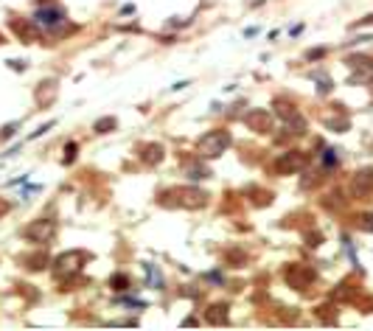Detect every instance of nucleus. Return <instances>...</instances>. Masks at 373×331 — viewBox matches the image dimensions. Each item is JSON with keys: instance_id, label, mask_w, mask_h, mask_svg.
Instances as JSON below:
<instances>
[{"instance_id": "obj_31", "label": "nucleus", "mask_w": 373, "mask_h": 331, "mask_svg": "<svg viewBox=\"0 0 373 331\" xmlns=\"http://www.w3.org/2000/svg\"><path fill=\"white\" fill-rule=\"evenodd\" d=\"M328 126H331L334 132H345L348 129V121H328Z\"/></svg>"}, {"instance_id": "obj_34", "label": "nucleus", "mask_w": 373, "mask_h": 331, "mask_svg": "<svg viewBox=\"0 0 373 331\" xmlns=\"http://www.w3.org/2000/svg\"><path fill=\"white\" fill-rule=\"evenodd\" d=\"M9 202H6V200H0V216H6V213H9Z\"/></svg>"}, {"instance_id": "obj_32", "label": "nucleus", "mask_w": 373, "mask_h": 331, "mask_svg": "<svg viewBox=\"0 0 373 331\" xmlns=\"http://www.w3.org/2000/svg\"><path fill=\"white\" fill-rule=\"evenodd\" d=\"M328 90H331V82L328 79H323L320 84H317V93H328Z\"/></svg>"}, {"instance_id": "obj_6", "label": "nucleus", "mask_w": 373, "mask_h": 331, "mask_svg": "<svg viewBox=\"0 0 373 331\" xmlns=\"http://www.w3.org/2000/svg\"><path fill=\"white\" fill-rule=\"evenodd\" d=\"M306 163H309V158L298 149H292V152H284L275 160V174H298L306 168Z\"/></svg>"}, {"instance_id": "obj_23", "label": "nucleus", "mask_w": 373, "mask_h": 331, "mask_svg": "<svg viewBox=\"0 0 373 331\" xmlns=\"http://www.w3.org/2000/svg\"><path fill=\"white\" fill-rule=\"evenodd\" d=\"M357 227L365 233H373V213H359L357 216Z\"/></svg>"}, {"instance_id": "obj_24", "label": "nucleus", "mask_w": 373, "mask_h": 331, "mask_svg": "<svg viewBox=\"0 0 373 331\" xmlns=\"http://www.w3.org/2000/svg\"><path fill=\"white\" fill-rule=\"evenodd\" d=\"M76 152H79V146H76V143L70 141L68 146H65V158H62V163H65V166H70V163L76 160Z\"/></svg>"}, {"instance_id": "obj_35", "label": "nucleus", "mask_w": 373, "mask_h": 331, "mask_svg": "<svg viewBox=\"0 0 373 331\" xmlns=\"http://www.w3.org/2000/svg\"><path fill=\"white\" fill-rule=\"evenodd\" d=\"M3 42H6V37H3V34H0V45H3Z\"/></svg>"}, {"instance_id": "obj_7", "label": "nucleus", "mask_w": 373, "mask_h": 331, "mask_svg": "<svg viewBox=\"0 0 373 331\" xmlns=\"http://www.w3.org/2000/svg\"><path fill=\"white\" fill-rule=\"evenodd\" d=\"M68 20V14H65L62 9H56V6H48V9H40L37 14H34V23L42 28V31H56L62 23Z\"/></svg>"}, {"instance_id": "obj_4", "label": "nucleus", "mask_w": 373, "mask_h": 331, "mask_svg": "<svg viewBox=\"0 0 373 331\" xmlns=\"http://www.w3.org/2000/svg\"><path fill=\"white\" fill-rule=\"evenodd\" d=\"M284 281L292 286V289L306 292V289H309V286L317 281V272L309 267V264L295 261V264H286V267H284Z\"/></svg>"}, {"instance_id": "obj_11", "label": "nucleus", "mask_w": 373, "mask_h": 331, "mask_svg": "<svg viewBox=\"0 0 373 331\" xmlns=\"http://www.w3.org/2000/svg\"><path fill=\"white\" fill-rule=\"evenodd\" d=\"M205 320L210 326H225V323L230 320V306L227 303H210L208 311H205Z\"/></svg>"}, {"instance_id": "obj_33", "label": "nucleus", "mask_w": 373, "mask_h": 331, "mask_svg": "<svg viewBox=\"0 0 373 331\" xmlns=\"http://www.w3.org/2000/svg\"><path fill=\"white\" fill-rule=\"evenodd\" d=\"M9 65H11V68H20V70H26V62H17V59H9Z\"/></svg>"}, {"instance_id": "obj_15", "label": "nucleus", "mask_w": 373, "mask_h": 331, "mask_svg": "<svg viewBox=\"0 0 373 331\" xmlns=\"http://www.w3.org/2000/svg\"><path fill=\"white\" fill-rule=\"evenodd\" d=\"M315 315H317V320H323V323H337V306L323 303V306L315 309Z\"/></svg>"}, {"instance_id": "obj_27", "label": "nucleus", "mask_w": 373, "mask_h": 331, "mask_svg": "<svg viewBox=\"0 0 373 331\" xmlns=\"http://www.w3.org/2000/svg\"><path fill=\"white\" fill-rule=\"evenodd\" d=\"M306 244H309V247H320V244H323V236H320V233H306Z\"/></svg>"}, {"instance_id": "obj_22", "label": "nucleus", "mask_w": 373, "mask_h": 331, "mask_svg": "<svg viewBox=\"0 0 373 331\" xmlns=\"http://www.w3.org/2000/svg\"><path fill=\"white\" fill-rule=\"evenodd\" d=\"M331 298H334V300H351V298H354V286L345 281V284H340V286H337V289L331 292Z\"/></svg>"}, {"instance_id": "obj_2", "label": "nucleus", "mask_w": 373, "mask_h": 331, "mask_svg": "<svg viewBox=\"0 0 373 331\" xmlns=\"http://www.w3.org/2000/svg\"><path fill=\"white\" fill-rule=\"evenodd\" d=\"M168 197L174 200H163V205H180V208H188V210H197V208H205L208 205V191L197 188V185H180V188H171L166 191Z\"/></svg>"}, {"instance_id": "obj_18", "label": "nucleus", "mask_w": 373, "mask_h": 331, "mask_svg": "<svg viewBox=\"0 0 373 331\" xmlns=\"http://www.w3.org/2000/svg\"><path fill=\"white\" fill-rule=\"evenodd\" d=\"M185 171H188L191 180H208V177H210V168L202 166V163H191L188 168H185Z\"/></svg>"}, {"instance_id": "obj_29", "label": "nucleus", "mask_w": 373, "mask_h": 331, "mask_svg": "<svg viewBox=\"0 0 373 331\" xmlns=\"http://www.w3.org/2000/svg\"><path fill=\"white\" fill-rule=\"evenodd\" d=\"M244 258L247 256H242V252H227V261H233V267H242Z\"/></svg>"}, {"instance_id": "obj_9", "label": "nucleus", "mask_w": 373, "mask_h": 331, "mask_svg": "<svg viewBox=\"0 0 373 331\" xmlns=\"http://www.w3.org/2000/svg\"><path fill=\"white\" fill-rule=\"evenodd\" d=\"M244 124H247L252 132H258V135H267V132H272V115H269L267 110H250V112H244Z\"/></svg>"}, {"instance_id": "obj_8", "label": "nucleus", "mask_w": 373, "mask_h": 331, "mask_svg": "<svg viewBox=\"0 0 373 331\" xmlns=\"http://www.w3.org/2000/svg\"><path fill=\"white\" fill-rule=\"evenodd\" d=\"M11 31H14L23 42H37L42 37V28L34 23V17H31V20H26V17H20V20L11 17Z\"/></svg>"}, {"instance_id": "obj_20", "label": "nucleus", "mask_w": 373, "mask_h": 331, "mask_svg": "<svg viewBox=\"0 0 373 331\" xmlns=\"http://www.w3.org/2000/svg\"><path fill=\"white\" fill-rule=\"evenodd\" d=\"M115 126H118V121H115V118H99V121L93 124V129L99 132V135H107V132H112V129H115Z\"/></svg>"}, {"instance_id": "obj_25", "label": "nucleus", "mask_w": 373, "mask_h": 331, "mask_svg": "<svg viewBox=\"0 0 373 331\" xmlns=\"http://www.w3.org/2000/svg\"><path fill=\"white\" fill-rule=\"evenodd\" d=\"M146 272H149V281H154V286H158V289H163V278H160L158 267H152V264H146Z\"/></svg>"}, {"instance_id": "obj_26", "label": "nucleus", "mask_w": 373, "mask_h": 331, "mask_svg": "<svg viewBox=\"0 0 373 331\" xmlns=\"http://www.w3.org/2000/svg\"><path fill=\"white\" fill-rule=\"evenodd\" d=\"M328 53V48H311L309 53H306V59H309V62H315V59H323Z\"/></svg>"}, {"instance_id": "obj_19", "label": "nucleus", "mask_w": 373, "mask_h": 331, "mask_svg": "<svg viewBox=\"0 0 373 331\" xmlns=\"http://www.w3.org/2000/svg\"><path fill=\"white\" fill-rule=\"evenodd\" d=\"M53 95H56V82H53V79H51V82H45V90H42V87L37 90V99L42 101V104H51Z\"/></svg>"}, {"instance_id": "obj_10", "label": "nucleus", "mask_w": 373, "mask_h": 331, "mask_svg": "<svg viewBox=\"0 0 373 331\" xmlns=\"http://www.w3.org/2000/svg\"><path fill=\"white\" fill-rule=\"evenodd\" d=\"M141 160L146 166H158V163H163V158H166V149L160 146V143H143L141 146Z\"/></svg>"}, {"instance_id": "obj_21", "label": "nucleus", "mask_w": 373, "mask_h": 331, "mask_svg": "<svg viewBox=\"0 0 373 331\" xmlns=\"http://www.w3.org/2000/svg\"><path fill=\"white\" fill-rule=\"evenodd\" d=\"M26 267H28V269H45V267H48V256H45V252L28 256V258H26Z\"/></svg>"}, {"instance_id": "obj_12", "label": "nucleus", "mask_w": 373, "mask_h": 331, "mask_svg": "<svg viewBox=\"0 0 373 331\" xmlns=\"http://www.w3.org/2000/svg\"><path fill=\"white\" fill-rule=\"evenodd\" d=\"M370 188H373V168H368V171H359L357 177H354V183H351V191L357 197H362V194H368Z\"/></svg>"}, {"instance_id": "obj_3", "label": "nucleus", "mask_w": 373, "mask_h": 331, "mask_svg": "<svg viewBox=\"0 0 373 331\" xmlns=\"http://www.w3.org/2000/svg\"><path fill=\"white\" fill-rule=\"evenodd\" d=\"M230 141H233V138H230V132H227V129H210V132H205V135L197 141V154L205 158V160L219 158V154L230 146Z\"/></svg>"}, {"instance_id": "obj_17", "label": "nucleus", "mask_w": 373, "mask_h": 331, "mask_svg": "<svg viewBox=\"0 0 373 331\" xmlns=\"http://www.w3.org/2000/svg\"><path fill=\"white\" fill-rule=\"evenodd\" d=\"M110 286H112V289H115V292H126V289H129V286H132V281H129V275H124V272H115V275H112V278H110Z\"/></svg>"}, {"instance_id": "obj_28", "label": "nucleus", "mask_w": 373, "mask_h": 331, "mask_svg": "<svg viewBox=\"0 0 373 331\" xmlns=\"http://www.w3.org/2000/svg\"><path fill=\"white\" fill-rule=\"evenodd\" d=\"M17 129H20V124H17V121H14V124H6V126H3V132H0V138H11Z\"/></svg>"}, {"instance_id": "obj_14", "label": "nucleus", "mask_w": 373, "mask_h": 331, "mask_svg": "<svg viewBox=\"0 0 373 331\" xmlns=\"http://www.w3.org/2000/svg\"><path fill=\"white\" fill-rule=\"evenodd\" d=\"M345 62H348V68L359 70V73H370L373 70V59H368V56H348Z\"/></svg>"}, {"instance_id": "obj_16", "label": "nucleus", "mask_w": 373, "mask_h": 331, "mask_svg": "<svg viewBox=\"0 0 373 331\" xmlns=\"http://www.w3.org/2000/svg\"><path fill=\"white\" fill-rule=\"evenodd\" d=\"M337 152H340V149H326V152L320 154V158H323V168H326V171H331V168L340 166V154H337Z\"/></svg>"}, {"instance_id": "obj_30", "label": "nucleus", "mask_w": 373, "mask_h": 331, "mask_svg": "<svg viewBox=\"0 0 373 331\" xmlns=\"http://www.w3.org/2000/svg\"><path fill=\"white\" fill-rule=\"evenodd\" d=\"M53 124H56V121H48V124H42L37 132H31V141H34V138H40V135H45L48 129H53Z\"/></svg>"}, {"instance_id": "obj_5", "label": "nucleus", "mask_w": 373, "mask_h": 331, "mask_svg": "<svg viewBox=\"0 0 373 331\" xmlns=\"http://www.w3.org/2000/svg\"><path fill=\"white\" fill-rule=\"evenodd\" d=\"M53 236H56V222L53 219H34L31 225L23 227V239L34 244H48L53 242Z\"/></svg>"}, {"instance_id": "obj_1", "label": "nucleus", "mask_w": 373, "mask_h": 331, "mask_svg": "<svg viewBox=\"0 0 373 331\" xmlns=\"http://www.w3.org/2000/svg\"><path fill=\"white\" fill-rule=\"evenodd\" d=\"M90 261V256L84 250H68V252H62V256H56L53 258V278L56 281H70L73 275H79L82 272V267Z\"/></svg>"}, {"instance_id": "obj_13", "label": "nucleus", "mask_w": 373, "mask_h": 331, "mask_svg": "<svg viewBox=\"0 0 373 331\" xmlns=\"http://www.w3.org/2000/svg\"><path fill=\"white\" fill-rule=\"evenodd\" d=\"M275 112H278L281 118H284V124H289L292 118H298L300 112L295 110V104L292 101H286V99H275Z\"/></svg>"}]
</instances>
